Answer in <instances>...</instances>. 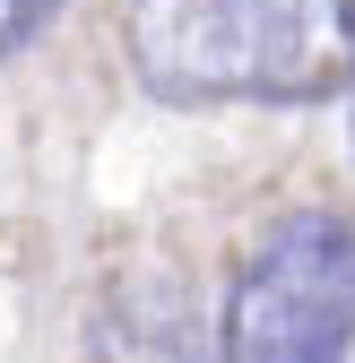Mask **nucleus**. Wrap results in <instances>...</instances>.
I'll list each match as a JSON object with an SVG mask.
<instances>
[{
    "label": "nucleus",
    "instance_id": "4",
    "mask_svg": "<svg viewBox=\"0 0 355 363\" xmlns=\"http://www.w3.org/2000/svg\"><path fill=\"white\" fill-rule=\"evenodd\" d=\"M346 113H355V78H346ZM346 139H355V121H346Z\"/></svg>",
    "mask_w": 355,
    "mask_h": 363
},
{
    "label": "nucleus",
    "instance_id": "2",
    "mask_svg": "<svg viewBox=\"0 0 355 363\" xmlns=\"http://www.w3.org/2000/svg\"><path fill=\"white\" fill-rule=\"evenodd\" d=\"M355 354V216L295 208L260 234L217 311V363H346Z\"/></svg>",
    "mask_w": 355,
    "mask_h": 363
},
{
    "label": "nucleus",
    "instance_id": "1",
    "mask_svg": "<svg viewBox=\"0 0 355 363\" xmlns=\"http://www.w3.org/2000/svg\"><path fill=\"white\" fill-rule=\"evenodd\" d=\"M121 43L156 104H329L355 78V0H130Z\"/></svg>",
    "mask_w": 355,
    "mask_h": 363
},
{
    "label": "nucleus",
    "instance_id": "3",
    "mask_svg": "<svg viewBox=\"0 0 355 363\" xmlns=\"http://www.w3.org/2000/svg\"><path fill=\"white\" fill-rule=\"evenodd\" d=\"M53 9H61V0H0V61H9L18 43H35L43 26H53Z\"/></svg>",
    "mask_w": 355,
    "mask_h": 363
}]
</instances>
